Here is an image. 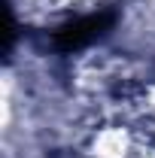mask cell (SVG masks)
<instances>
[{"label":"cell","mask_w":155,"mask_h":158,"mask_svg":"<svg viewBox=\"0 0 155 158\" xmlns=\"http://www.w3.org/2000/svg\"><path fill=\"white\" fill-rule=\"evenodd\" d=\"M116 19H119L116 9H97V12H88V15H79V19L61 24L58 31H55V37H52V43H55V49L64 52V55L79 52V49L97 43L100 37H107L113 31Z\"/></svg>","instance_id":"obj_1"}]
</instances>
